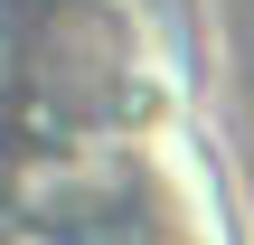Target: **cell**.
<instances>
[{
	"mask_svg": "<svg viewBox=\"0 0 254 245\" xmlns=\"http://www.w3.org/2000/svg\"><path fill=\"white\" fill-rule=\"evenodd\" d=\"M207 123L198 0H0V170Z\"/></svg>",
	"mask_w": 254,
	"mask_h": 245,
	"instance_id": "1",
	"label": "cell"
},
{
	"mask_svg": "<svg viewBox=\"0 0 254 245\" xmlns=\"http://www.w3.org/2000/svg\"><path fill=\"white\" fill-rule=\"evenodd\" d=\"M0 245H245V208L207 123L9 161L0 170Z\"/></svg>",
	"mask_w": 254,
	"mask_h": 245,
	"instance_id": "2",
	"label": "cell"
}]
</instances>
